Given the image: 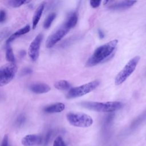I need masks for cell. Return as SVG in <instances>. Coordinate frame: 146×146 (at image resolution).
I'll list each match as a JSON object with an SVG mask.
<instances>
[{"instance_id": "3957f363", "label": "cell", "mask_w": 146, "mask_h": 146, "mask_svg": "<svg viewBox=\"0 0 146 146\" xmlns=\"http://www.w3.org/2000/svg\"><path fill=\"white\" fill-rule=\"evenodd\" d=\"M66 119L71 125L76 127L87 128L92 125L94 122L90 115L82 112H68L66 114Z\"/></svg>"}, {"instance_id": "484cf974", "label": "cell", "mask_w": 146, "mask_h": 146, "mask_svg": "<svg viewBox=\"0 0 146 146\" xmlns=\"http://www.w3.org/2000/svg\"><path fill=\"white\" fill-rule=\"evenodd\" d=\"M50 135H51V132H48L47 135H46V136L45 137V139L43 141V143H44V145L45 146L46 144H47V143H48V141H49V139H50Z\"/></svg>"}, {"instance_id": "603a6c76", "label": "cell", "mask_w": 146, "mask_h": 146, "mask_svg": "<svg viewBox=\"0 0 146 146\" xmlns=\"http://www.w3.org/2000/svg\"><path fill=\"white\" fill-rule=\"evenodd\" d=\"M101 3V1H90V4L91 6L93 8L98 7Z\"/></svg>"}, {"instance_id": "7402d4cb", "label": "cell", "mask_w": 146, "mask_h": 146, "mask_svg": "<svg viewBox=\"0 0 146 146\" xmlns=\"http://www.w3.org/2000/svg\"><path fill=\"white\" fill-rule=\"evenodd\" d=\"M9 145V136L7 134L5 135L2 140L1 146H8Z\"/></svg>"}, {"instance_id": "d6986e66", "label": "cell", "mask_w": 146, "mask_h": 146, "mask_svg": "<svg viewBox=\"0 0 146 146\" xmlns=\"http://www.w3.org/2000/svg\"><path fill=\"white\" fill-rule=\"evenodd\" d=\"M30 2L29 1H25V0H11L7 2L8 5L13 7H18L21 6L25 4L28 3Z\"/></svg>"}, {"instance_id": "9c48e42d", "label": "cell", "mask_w": 146, "mask_h": 146, "mask_svg": "<svg viewBox=\"0 0 146 146\" xmlns=\"http://www.w3.org/2000/svg\"><path fill=\"white\" fill-rule=\"evenodd\" d=\"M42 142V137L35 134L27 135L21 140V143L23 146H38L41 145Z\"/></svg>"}, {"instance_id": "5b68a950", "label": "cell", "mask_w": 146, "mask_h": 146, "mask_svg": "<svg viewBox=\"0 0 146 146\" xmlns=\"http://www.w3.org/2000/svg\"><path fill=\"white\" fill-rule=\"evenodd\" d=\"M140 56H136L131 59L123 68L117 74L115 78V84L116 86L121 84L132 74L140 60Z\"/></svg>"}, {"instance_id": "30bf717a", "label": "cell", "mask_w": 146, "mask_h": 146, "mask_svg": "<svg viewBox=\"0 0 146 146\" xmlns=\"http://www.w3.org/2000/svg\"><path fill=\"white\" fill-rule=\"evenodd\" d=\"M136 3V1H123L111 4L108 9L111 10H121L130 8Z\"/></svg>"}, {"instance_id": "e0dca14e", "label": "cell", "mask_w": 146, "mask_h": 146, "mask_svg": "<svg viewBox=\"0 0 146 146\" xmlns=\"http://www.w3.org/2000/svg\"><path fill=\"white\" fill-rule=\"evenodd\" d=\"M6 58L10 63H15V58L10 44H6Z\"/></svg>"}, {"instance_id": "7c38bea8", "label": "cell", "mask_w": 146, "mask_h": 146, "mask_svg": "<svg viewBox=\"0 0 146 146\" xmlns=\"http://www.w3.org/2000/svg\"><path fill=\"white\" fill-rule=\"evenodd\" d=\"M65 107L64 103L58 102L46 106L43 108V111L47 113H59L62 112L65 109Z\"/></svg>"}, {"instance_id": "52a82bcc", "label": "cell", "mask_w": 146, "mask_h": 146, "mask_svg": "<svg viewBox=\"0 0 146 146\" xmlns=\"http://www.w3.org/2000/svg\"><path fill=\"white\" fill-rule=\"evenodd\" d=\"M70 30L71 29L64 23H63L56 30L48 36L46 42V47H52L64 36H66Z\"/></svg>"}, {"instance_id": "6da1fadb", "label": "cell", "mask_w": 146, "mask_h": 146, "mask_svg": "<svg viewBox=\"0 0 146 146\" xmlns=\"http://www.w3.org/2000/svg\"><path fill=\"white\" fill-rule=\"evenodd\" d=\"M118 40L113 39L99 46L87 60L86 66L92 67L109 59L113 55Z\"/></svg>"}, {"instance_id": "cb8c5ba5", "label": "cell", "mask_w": 146, "mask_h": 146, "mask_svg": "<svg viewBox=\"0 0 146 146\" xmlns=\"http://www.w3.org/2000/svg\"><path fill=\"white\" fill-rule=\"evenodd\" d=\"M33 71L31 68H29V67H27V68H23L22 70V72H21V74L22 75H28V74H30L31 73H32Z\"/></svg>"}, {"instance_id": "4316f807", "label": "cell", "mask_w": 146, "mask_h": 146, "mask_svg": "<svg viewBox=\"0 0 146 146\" xmlns=\"http://www.w3.org/2000/svg\"><path fill=\"white\" fill-rule=\"evenodd\" d=\"M98 35H99V38H100V39H103V38H104V33L102 31V30L99 29L98 31Z\"/></svg>"}, {"instance_id": "ffe728a7", "label": "cell", "mask_w": 146, "mask_h": 146, "mask_svg": "<svg viewBox=\"0 0 146 146\" xmlns=\"http://www.w3.org/2000/svg\"><path fill=\"white\" fill-rule=\"evenodd\" d=\"M52 146H66V145L63 138L60 136H58L54 140Z\"/></svg>"}, {"instance_id": "8992f818", "label": "cell", "mask_w": 146, "mask_h": 146, "mask_svg": "<svg viewBox=\"0 0 146 146\" xmlns=\"http://www.w3.org/2000/svg\"><path fill=\"white\" fill-rule=\"evenodd\" d=\"M17 71V66L15 63H7L0 68V86H4L9 84L15 77Z\"/></svg>"}, {"instance_id": "83f0119b", "label": "cell", "mask_w": 146, "mask_h": 146, "mask_svg": "<svg viewBox=\"0 0 146 146\" xmlns=\"http://www.w3.org/2000/svg\"><path fill=\"white\" fill-rule=\"evenodd\" d=\"M25 54H26V52H25V51H24V50H23V51H21V52H20V55H21V56H24L25 55Z\"/></svg>"}, {"instance_id": "2e32d148", "label": "cell", "mask_w": 146, "mask_h": 146, "mask_svg": "<svg viewBox=\"0 0 146 146\" xmlns=\"http://www.w3.org/2000/svg\"><path fill=\"white\" fill-rule=\"evenodd\" d=\"M54 86L55 88H56L58 90H62V91H65L71 89V85L70 83L66 80H60L58 81H56L54 84Z\"/></svg>"}, {"instance_id": "ba28073f", "label": "cell", "mask_w": 146, "mask_h": 146, "mask_svg": "<svg viewBox=\"0 0 146 146\" xmlns=\"http://www.w3.org/2000/svg\"><path fill=\"white\" fill-rule=\"evenodd\" d=\"M42 39L43 34L42 33H39L35 37L29 46L28 49V55L30 59L33 62L36 61L38 58L39 55V49Z\"/></svg>"}, {"instance_id": "9a60e30c", "label": "cell", "mask_w": 146, "mask_h": 146, "mask_svg": "<svg viewBox=\"0 0 146 146\" xmlns=\"http://www.w3.org/2000/svg\"><path fill=\"white\" fill-rule=\"evenodd\" d=\"M78 22V15L76 13L72 12L70 13L67 18H66V20L64 22L70 29L74 27L76 23Z\"/></svg>"}, {"instance_id": "44dd1931", "label": "cell", "mask_w": 146, "mask_h": 146, "mask_svg": "<svg viewBox=\"0 0 146 146\" xmlns=\"http://www.w3.org/2000/svg\"><path fill=\"white\" fill-rule=\"evenodd\" d=\"M6 19V13L5 10L1 9L0 11V22L3 23Z\"/></svg>"}, {"instance_id": "277c9868", "label": "cell", "mask_w": 146, "mask_h": 146, "mask_svg": "<svg viewBox=\"0 0 146 146\" xmlns=\"http://www.w3.org/2000/svg\"><path fill=\"white\" fill-rule=\"evenodd\" d=\"M99 84L100 82L99 80H95L79 86L71 88L66 94V98L67 99H74L84 96L95 90Z\"/></svg>"}, {"instance_id": "d4e9b609", "label": "cell", "mask_w": 146, "mask_h": 146, "mask_svg": "<svg viewBox=\"0 0 146 146\" xmlns=\"http://www.w3.org/2000/svg\"><path fill=\"white\" fill-rule=\"evenodd\" d=\"M25 120V118L23 116H20L17 120V124L18 125H21L24 122Z\"/></svg>"}, {"instance_id": "7a4b0ae2", "label": "cell", "mask_w": 146, "mask_h": 146, "mask_svg": "<svg viewBox=\"0 0 146 146\" xmlns=\"http://www.w3.org/2000/svg\"><path fill=\"white\" fill-rule=\"evenodd\" d=\"M80 105L90 110L102 112H112L120 109L123 104L120 102H82Z\"/></svg>"}, {"instance_id": "4fadbf2b", "label": "cell", "mask_w": 146, "mask_h": 146, "mask_svg": "<svg viewBox=\"0 0 146 146\" xmlns=\"http://www.w3.org/2000/svg\"><path fill=\"white\" fill-rule=\"evenodd\" d=\"M44 6H45V3L42 2L39 5V6L37 7L36 10L35 11L33 17V21H32V27L33 29H35L36 27V26L40 19V17L44 10Z\"/></svg>"}, {"instance_id": "5bb4252c", "label": "cell", "mask_w": 146, "mask_h": 146, "mask_svg": "<svg viewBox=\"0 0 146 146\" xmlns=\"http://www.w3.org/2000/svg\"><path fill=\"white\" fill-rule=\"evenodd\" d=\"M30 30V26L29 25H27L23 27L22 29H19L18 30L16 31L14 33H13L12 35H11L9 38L7 39L6 42V44H10V43L13 41L14 39H15L17 38L24 35L27 33H29Z\"/></svg>"}, {"instance_id": "8fae6325", "label": "cell", "mask_w": 146, "mask_h": 146, "mask_svg": "<svg viewBox=\"0 0 146 146\" xmlns=\"http://www.w3.org/2000/svg\"><path fill=\"white\" fill-rule=\"evenodd\" d=\"M29 89L34 93L40 94L48 92L51 90V88L46 83H36L31 84L29 87Z\"/></svg>"}, {"instance_id": "ac0fdd59", "label": "cell", "mask_w": 146, "mask_h": 146, "mask_svg": "<svg viewBox=\"0 0 146 146\" xmlns=\"http://www.w3.org/2000/svg\"><path fill=\"white\" fill-rule=\"evenodd\" d=\"M56 16V14L55 13H51L47 15V17H46V18L45 19L43 22L44 29H47L51 26L52 22L55 19Z\"/></svg>"}]
</instances>
